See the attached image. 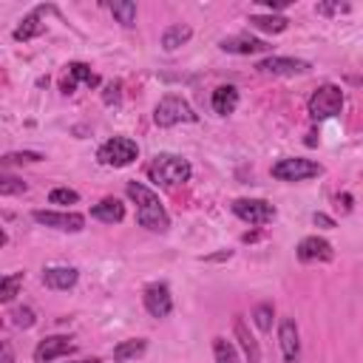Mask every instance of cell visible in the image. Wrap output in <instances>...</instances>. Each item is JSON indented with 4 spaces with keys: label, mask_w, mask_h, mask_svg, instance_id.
<instances>
[{
    "label": "cell",
    "mask_w": 363,
    "mask_h": 363,
    "mask_svg": "<svg viewBox=\"0 0 363 363\" xmlns=\"http://www.w3.org/2000/svg\"><path fill=\"white\" fill-rule=\"evenodd\" d=\"M125 193L136 204V221H139V227H145L150 233H164L170 227V216H167L162 199L147 184H142V182L133 179V182L125 184Z\"/></svg>",
    "instance_id": "1"
},
{
    "label": "cell",
    "mask_w": 363,
    "mask_h": 363,
    "mask_svg": "<svg viewBox=\"0 0 363 363\" xmlns=\"http://www.w3.org/2000/svg\"><path fill=\"white\" fill-rule=\"evenodd\" d=\"M193 167L184 156H176V153H159L153 156L150 167H147V176L156 182V184H164V187H176V184H184L190 179Z\"/></svg>",
    "instance_id": "2"
},
{
    "label": "cell",
    "mask_w": 363,
    "mask_h": 363,
    "mask_svg": "<svg viewBox=\"0 0 363 363\" xmlns=\"http://www.w3.org/2000/svg\"><path fill=\"white\" fill-rule=\"evenodd\" d=\"M306 108H309V116H312L315 122L337 116V113L343 111V91H340V85H335V82L318 85V88L312 91Z\"/></svg>",
    "instance_id": "3"
},
{
    "label": "cell",
    "mask_w": 363,
    "mask_h": 363,
    "mask_svg": "<svg viewBox=\"0 0 363 363\" xmlns=\"http://www.w3.org/2000/svg\"><path fill=\"white\" fill-rule=\"evenodd\" d=\"M196 119H199V116H196V111L190 108V102L182 99V96H176V94L162 96V99L156 102V108H153V122H156L159 128H173V125H182V122H196Z\"/></svg>",
    "instance_id": "4"
},
{
    "label": "cell",
    "mask_w": 363,
    "mask_h": 363,
    "mask_svg": "<svg viewBox=\"0 0 363 363\" xmlns=\"http://www.w3.org/2000/svg\"><path fill=\"white\" fill-rule=\"evenodd\" d=\"M136 156H139V147L128 136H113V139L102 142L99 150H96V159L105 167H128V164L136 162Z\"/></svg>",
    "instance_id": "5"
},
{
    "label": "cell",
    "mask_w": 363,
    "mask_h": 363,
    "mask_svg": "<svg viewBox=\"0 0 363 363\" xmlns=\"http://www.w3.org/2000/svg\"><path fill=\"white\" fill-rule=\"evenodd\" d=\"M320 173H323V167L312 159H303V156H286V159H278L272 164V176L278 182H303V179H312Z\"/></svg>",
    "instance_id": "6"
},
{
    "label": "cell",
    "mask_w": 363,
    "mask_h": 363,
    "mask_svg": "<svg viewBox=\"0 0 363 363\" xmlns=\"http://www.w3.org/2000/svg\"><path fill=\"white\" fill-rule=\"evenodd\" d=\"M31 218L43 227H51V230H62V233H79L85 230V216L82 213H74V210H34Z\"/></svg>",
    "instance_id": "7"
},
{
    "label": "cell",
    "mask_w": 363,
    "mask_h": 363,
    "mask_svg": "<svg viewBox=\"0 0 363 363\" xmlns=\"http://www.w3.org/2000/svg\"><path fill=\"white\" fill-rule=\"evenodd\" d=\"M230 210L241 218V221H247V224H269L272 218H275V207L267 201V199H235L233 204H230Z\"/></svg>",
    "instance_id": "8"
},
{
    "label": "cell",
    "mask_w": 363,
    "mask_h": 363,
    "mask_svg": "<svg viewBox=\"0 0 363 363\" xmlns=\"http://www.w3.org/2000/svg\"><path fill=\"white\" fill-rule=\"evenodd\" d=\"M142 303L147 309L150 318H167L173 312V295H170V286L164 281H153L145 286L142 292Z\"/></svg>",
    "instance_id": "9"
},
{
    "label": "cell",
    "mask_w": 363,
    "mask_h": 363,
    "mask_svg": "<svg viewBox=\"0 0 363 363\" xmlns=\"http://www.w3.org/2000/svg\"><path fill=\"white\" fill-rule=\"evenodd\" d=\"M261 74H272V77H295V74H306L312 65L306 60H298V57H278V54H269L264 57L258 65H255Z\"/></svg>",
    "instance_id": "10"
},
{
    "label": "cell",
    "mask_w": 363,
    "mask_h": 363,
    "mask_svg": "<svg viewBox=\"0 0 363 363\" xmlns=\"http://www.w3.org/2000/svg\"><path fill=\"white\" fill-rule=\"evenodd\" d=\"M74 352H77V346L71 343V337H65V335H48V337H43L34 346V360L37 363H54V360H60L65 354H74Z\"/></svg>",
    "instance_id": "11"
},
{
    "label": "cell",
    "mask_w": 363,
    "mask_h": 363,
    "mask_svg": "<svg viewBox=\"0 0 363 363\" xmlns=\"http://www.w3.org/2000/svg\"><path fill=\"white\" fill-rule=\"evenodd\" d=\"M295 255H298L301 264H318V261H332V258H335V250H332V244H329L326 238H320V235H306V238L298 241Z\"/></svg>",
    "instance_id": "12"
},
{
    "label": "cell",
    "mask_w": 363,
    "mask_h": 363,
    "mask_svg": "<svg viewBox=\"0 0 363 363\" xmlns=\"http://www.w3.org/2000/svg\"><path fill=\"white\" fill-rule=\"evenodd\" d=\"M278 346L284 354V363H301V332L292 318H281L278 323Z\"/></svg>",
    "instance_id": "13"
},
{
    "label": "cell",
    "mask_w": 363,
    "mask_h": 363,
    "mask_svg": "<svg viewBox=\"0 0 363 363\" xmlns=\"http://www.w3.org/2000/svg\"><path fill=\"white\" fill-rule=\"evenodd\" d=\"M77 85H85V88H96L99 85V77L91 71V65H85V62H68L65 65V77L60 82V91L62 94H74Z\"/></svg>",
    "instance_id": "14"
},
{
    "label": "cell",
    "mask_w": 363,
    "mask_h": 363,
    "mask_svg": "<svg viewBox=\"0 0 363 363\" xmlns=\"http://www.w3.org/2000/svg\"><path fill=\"white\" fill-rule=\"evenodd\" d=\"M218 48L227 51V54H241V57H250V54H258V51H269V45H267L261 37H252V34H247V31L233 34V37H224V40L218 43Z\"/></svg>",
    "instance_id": "15"
},
{
    "label": "cell",
    "mask_w": 363,
    "mask_h": 363,
    "mask_svg": "<svg viewBox=\"0 0 363 363\" xmlns=\"http://www.w3.org/2000/svg\"><path fill=\"white\" fill-rule=\"evenodd\" d=\"M48 11H54V6H37V9H31V11L20 20V26L14 28V40H17V43H26V40L40 37V34L45 31V26L40 23V17L48 14Z\"/></svg>",
    "instance_id": "16"
},
{
    "label": "cell",
    "mask_w": 363,
    "mask_h": 363,
    "mask_svg": "<svg viewBox=\"0 0 363 363\" xmlns=\"http://www.w3.org/2000/svg\"><path fill=\"white\" fill-rule=\"evenodd\" d=\"M233 332H235V340H238V346H241L247 363H261V346H258L255 335L250 332V326L244 323V318H235V320H233Z\"/></svg>",
    "instance_id": "17"
},
{
    "label": "cell",
    "mask_w": 363,
    "mask_h": 363,
    "mask_svg": "<svg viewBox=\"0 0 363 363\" xmlns=\"http://www.w3.org/2000/svg\"><path fill=\"white\" fill-rule=\"evenodd\" d=\"M91 216L96 221H105V224H119L125 218V204L119 199H113V196H105L102 201H96L91 207Z\"/></svg>",
    "instance_id": "18"
},
{
    "label": "cell",
    "mask_w": 363,
    "mask_h": 363,
    "mask_svg": "<svg viewBox=\"0 0 363 363\" xmlns=\"http://www.w3.org/2000/svg\"><path fill=\"white\" fill-rule=\"evenodd\" d=\"M79 281V272L74 267H48L43 269V284L48 289H71Z\"/></svg>",
    "instance_id": "19"
},
{
    "label": "cell",
    "mask_w": 363,
    "mask_h": 363,
    "mask_svg": "<svg viewBox=\"0 0 363 363\" xmlns=\"http://www.w3.org/2000/svg\"><path fill=\"white\" fill-rule=\"evenodd\" d=\"M210 102H213V111L218 116H230L238 108V88L235 85H218L213 91V99Z\"/></svg>",
    "instance_id": "20"
},
{
    "label": "cell",
    "mask_w": 363,
    "mask_h": 363,
    "mask_svg": "<svg viewBox=\"0 0 363 363\" xmlns=\"http://www.w3.org/2000/svg\"><path fill=\"white\" fill-rule=\"evenodd\" d=\"M190 37H193V28L187 23H173V26H167L162 31V48L164 51H176L182 45H187Z\"/></svg>",
    "instance_id": "21"
},
{
    "label": "cell",
    "mask_w": 363,
    "mask_h": 363,
    "mask_svg": "<svg viewBox=\"0 0 363 363\" xmlns=\"http://www.w3.org/2000/svg\"><path fill=\"white\" fill-rule=\"evenodd\" d=\"M145 352H147V340H145V337H128V340H122V343L113 346L111 357H113L116 363H128V360H133V357H142Z\"/></svg>",
    "instance_id": "22"
},
{
    "label": "cell",
    "mask_w": 363,
    "mask_h": 363,
    "mask_svg": "<svg viewBox=\"0 0 363 363\" xmlns=\"http://www.w3.org/2000/svg\"><path fill=\"white\" fill-rule=\"evenodd\" d=\"M250 26L267 34H281L289 28V20L284 14H250Z\"/></svg>",
    "instance_id": "23"
},
{
    "label": "cell",
    "mask_w": 363,
    "mask_h": 363,
    "mask_svg": "<svg viewBox=\"0 0 363 363\" xmlns=\"http://www.w3.org/2000/svg\"><path fill=\"white\" fill-rule=\"evenodd\" d=\"M108 9H111V14H113V20L122 23L125 28H130V26L136 23V3H130V0H116V3H111Z\"/></svg>",
    "instance_id": "24"
},
{
    "label": "cell",
    "mask_w": 363,
    "mask_h": 363,
    "mask_svg": "<svg viewBox=\"0 0 363 363\" xmlns=\"http://www.w3.org/2000/svg\"><path fill=\"white\" fill-rule=\"evenodd\" d=\"M213 357L216 363H238V352L227 337H213Z\"/></svg>",
    "instance_id": "25"
},
{
    "label": "cell",
    "mask_w": 363,
    "mask_h": 363,
    "mask_svg": "<svg viewBox=\"0 0 363 363\" xmlns=\"http://www.w3.org/2000/svg\"><path fill=\"white\" fill-rule=\"evenodd\" d=\"M23 278H26V272L20 269V272H11V275H6V278L0 281V301H3V303H9V301H14V295H17V289L23 286Z\"/></svg>",
    "instance_id": "26"
},
{
    "label": "cell",
    "mask_w": 363,
    "mask_h": 363,
    "mask_svg": "<svg viewBox=\"0 0 363 363\" xmlns=\"http://www.w3.org/2000/svg\"><path fill=\"white\" fill-rule=\"evenodd\" d=\"M272 320H275V306L272 303H258L252 309V323L261 329V332H269L272 329Z\"/></svg>",
    "instance_id": "27"
},
{
    "label": "cell",
    "mask_w": 363,
    "mask_h": 363,
    "mask_svg": "<svg viewBox=\"0 0 363 363\" xmlns=\"http://www.w3.org/2000/svg\"><path fill=\"white\" fill-rule=\"evenodd\" d=\"M9 318H11V323H14L17 329H31V326L37 323V315H34L31 306H14Z\"/></svg>",
    "instance_id": "28"
},
{
    "label": "cell",
    "mask_w": 363,
    "mask_h": 363,
    "mask_svg": "<svg viewBox=\"0 0 363 363\" xmlns=\"http://www.w3.org/2000/svg\"><path fill=\"white\" fill-rule=\"evenodd\" d=\"M28 184L17 176H0V196H14V193H26Z\"/></svg>",
    "instance_id": "29"
},
{
    "label": "cell",
    "mask_w": 363,
    "mask_h": 363,
    "mask_svg": "<svg viewBox=\"0 0 363 363\" xmlns=\"http://www.w3.org/2000/svg\"><path fill=\"white\" fill-rule=\"evenodd\" d=\"M48 201H51V204H77V201H79V193L71 190V187H54V190L48 193Z\"/></svg>",
    "instance_id": "30"
},
{
    "label": "cell",
    "mask_w": 363,
    "mask_h": 363,
    "mask_svg": "<svg viewBox=\"0 0 363 363\" xmlns=\"http://www.w3.org/2000/svg\"><path fill=\"white\" fill-rule=\"evenodd\" d=\"M43 156L34 153V150H17V153H6L3 156V164H31V162H40Z\"/></svg>",
    "instance_id": "31"
},
{
    "label": "cell",
    "mask_w": 363,
    "mask_h": 363,
    "mask_svg": "<svg viewBox=\"0 0 363 363\" xmlns=\"http://www.w3.org/2000/svg\"><path fill=\"white\" fill-rule=\"evenodd\" d=\"M349 9H352L349 3H318V6H315L318 14H346Z\"/></svg>",
    "instance_id": "32"
},
{
    "label": "cell",
    "mask_w": 363,
    "mask_h": 363,
    "mask_svg": "<svg viewBox=\"0 0 363 363\" xmlns=\"http://www.w3.org/2000/svg\"><path fill=\"white\" fill-rule=\"evenodd\" d=\"M119 91H122V82H108V85H105V94H102V99H105L108 105H111V102H119V96H122Z\"/></svg>",
    "instance_id": "33"
},
{
    "label": "cell",
    "mask_w": 363,
    "mask_h": 363,
    "mask_svg": "<svg viewBox=\"0 0 363 363\" xmlns=\"http://www.w3.org/2000/svg\"><path fill=\"white\" fill-rule=\"evenodd\" d=\"M312 221H315V224H320V227H335V221H332L329 216H323V213H315V216H312Z\"/></svg>",
    "instance_id": "34"
},
{
    "label": "cell",
    "mask_w": 363,
    "mask_h": 363,
    "mask_svg": "<svg viewBox=\"0 0 363 363\" xmlns=\"http://www.w3.org/2000/svg\"><path fill=\"white\" fill-rule=\"evenodd\" d=\"M3 363H14V349L9 340H3Z\"/></svg>",
    "instance_id": "35"
},
{
    "label": "cell",
    "mask_w": 363,
    "mask_h": 363,
    "mask_svg": "<svg viewBox=\"0 0 363 363\" xmlns=\"http://www.w3.org/2000/svg\"><path fill=\"white\" fill-rule=\"evenodd\" d=\"M68 363H102L99 357H82V360H68Z\"/></svg>",
    "instance_id": "36"
}]
</instances>
